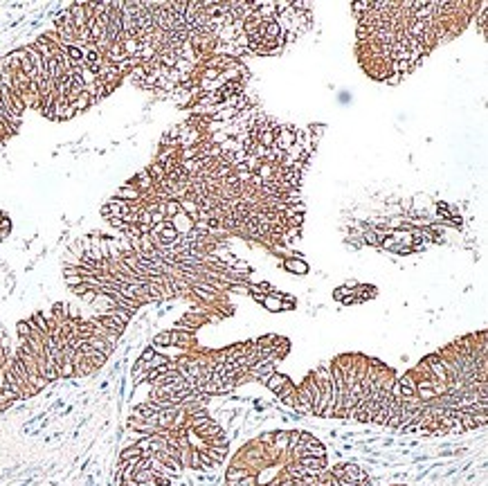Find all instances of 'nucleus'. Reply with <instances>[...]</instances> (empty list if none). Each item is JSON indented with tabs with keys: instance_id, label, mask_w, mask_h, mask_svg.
<instances>
[{
	"instance_id": "4be33fe9",
	"label": "nucleus",
	"mask_w": 488,
	"mask_h": 486,
	"mask_svg": "<svg viewBox=\"0 0 488 486\" xmlns=\"http://www.w3.org/2000/svg\"><path fill=\"white\" fill-rule=\"evenodd\" d=\"M164 347H171V340H169V331H162L153 338V349H164Z\"/></svg>"
},
{
	"instance_id": "6ab92c4d",
	"label": "nucleus",
	"mask_w": 488,
	"mask_h": 486,
	"mask_svg": "<svg viewBox=\"0 0 488 486\" xmlns=\"http://www.w3.org/2000/svg\"><path fill=\"white\" fill-rule=\"evenodd\" d=\"M351 9H353V14L360 18V16L369 14L374 7H371V0H358V2H351Z\"/></svg>"
},
{
	"instance_id": "9b49d317",
	"label": "nucleus",
	"mask_w": 488,
	"mask_h": 486,
	"mask_svg": "<svg viewBox=\"0 0 488 486\" xmlns=\"http://www.w3.org/2000/svg\"><path fill=\"white\" fill-rule=\"evenodd\" d=\"M288 380H290V378H288L286 374H279V371H274V374H270V376H268V380H266V387H268L272 394H277L279 389L283 387V385L288 383Z\"/></svg>"
},
{
	"instance_id": "cd10ccee",
	"label": "nucleus",
	"mask_w": 488,
	"mask_h": 486,
	"mask_svg": "<svg viewBox=\"0 0 488 486\" xmlns=\"http://www.w3.org/2000/svg\"><path fill=\"white\" fill-rule=\"evenodd\" d=\"M349 295H353V291L349 286H340V288L333 291V300H337V302H342L344 297H349Z\"/></svg>"
},
{
	"instance_id": "f257e3e1",
	"label": "nucleus",
	"mask_w": 488,
	"mask_h": 486,
	"mask_svg": "<svg viewBox=\"0 0 488 486\" xmlns=\"http://www.w3.org/2000/svg\"><path fill=\"white\" fill-rule=\"evenodd\" d=\"M295 140H297V131H295L293 126H277L274 128V144L272 146L286 151L288 146L295 144Z\"/></svg>"
},
{
	"instance_id": "7c9ffc66",
	"label": "nucleus",
	"mask_w": 488,
	"mask_h": 486,
	"mask_svg": "<svg viewBox=\"0 0 488 486\" xmlns=\"http://www.w3.org/2000/svg\"><path fill=\"white\" fill-rule=\"evenodd\" d=\"M7 408H11V405L7 403V401H5V396H2V394H0V412H5Z\"/></svg>"
},
{
	"instance_id": "b1692460",
	"label": "nucleus",
	"mask_w": 488,
	"mask_h": 486,
	"mask_svg": "<svg viewBox=\"0 0 488 486\" xmlns=\"http://www.w3.org/2000/svg\"><path fill=\"white\" fill-rule=\"evenodd\" d=\"M198 464H200L198 471H214V468H216V464L212 462V459L207 457V455H205L203 450H200V455H198Z\"/></svg>"
},
{
	"instance_id": "6e6552de",
	"label": "nucleus",
	"mask_w": 488,
	"mask_h": 486,
	"mask_svg": "<svg viewBox=\"0 0 488 486\" xmlns=\"http://www.w3.org/2000/svg\"><path fill=\"white\" fill-rule=\"evenodd\" d=\"M140 191L135 189L133 185H128V182H124L122 187H119L117 191H115V198H119V200H126V203H137L140 200Z\"/></svg>"
},
{
	"instance_id": "20e7f679",
	"label": "nucleus",
	"mask_w": 488,
	"mask_h": 486,
	"mask_svg": "<svg viewBox=\"0 0 488 486\" xmlns=\"http://www.w3.org/2000/svg\"><path fill=\"white\" fill-rule=\"evenodd\" d=\"M304 468H306L311 475H320V473L326 471V457H313V455H302L297 459Z\"/></svg>"
},
{
	"instance_id": "7ed1b4c3",
	"label": "nucleus",
	"mask_w": 488,
	"mask_h": 486,
	"mask_svg": "<svg viewBox=\"0 0 488 486\" xmlns=\"http://www.w3.org/2000/svg\"><path fill=\"white\" fill-rule=\"evenodd\" d=\"M225 430H223V425H220L216 419H210V421L205 423V425H200V428H196L194 430V437H198L200 441H207V439H212V437H218V434H223Z\"/></svg>"
},
{
	"instance_id": "473e14b6",
	"label": "nucleus",
	"mask_w": 488,
	"mask_h": 486,
	"mask_svg": "<svg viewBox=\"0 0 488 486\" xmlns=\"http://www.w3.org/2000/svg\"><path fill=\"white\" fill-rule=\"evenodd\" d=\"M0 221H2V214H0Z\"/></svg>"
},
{
	"instance_id": "dca6fc26",
	"label": "nucleus",
	"mask_w": 488,
	"mask_h": 486,
	"mask_svg": "<svg viewBox=\"0 0 488 486\" xmlns=\"http://www.w3.org/2000/svg\"><path fill=\"white\" fill-rule=\"evenodd\" d=\"M264 36L266 39H283V32H281V27H279L277 20H268V23H266Z\"/></svg>"
},
{
	"instance_id": "1a4fd4ad",
	"label": "nucleus",
	"mask_w": 488,
	"mask_h": 486,
	"mask_svg": "<svg viewBox=\"0 0 488 486\" xmlns=\"http://www.w3.org/2000/svg\"><path fill=\"white\" fill-rule=\"evenodd\" d=\"M220 97H232V95H243V81H223L218 86Z\"/></svg>"
},
{
	"instance_id": "39448f33",
	"label": "nucleus",
	"mask_w": 488,
	"mask_h": 486,
	"mask_svg": "<svg viewBox=\"0 0 488 486\" xmlns=\"http://www.w3.org/2000/svg\"><path fill=\"white\" fill-rule=\"evenodd\" d=\"M283 268L288 272H293V275H299V277L308 272V263L302 257H286L283 259Z\"/></svg>"
},
{
	"instance_id": "ddd939ff",
	"label": "nucleus",
	"mask_w": 488,
	"mask_h": 486,
	"mask_svg": "<svg viewBox=\"0 0 488 486\" xmlns=\"http://www.w3.org/2000/svg\"><path fill=\"white\" fill-rule=\"evenodd\" d=\"M459 421H461V425H464L466 432H468V430H477V428H484V425H486V423H482L477 417H473V414H466L464 410H461V419H459Z\"/></svg>"
},
{
	"instance_id": "393cba45",
	"label": "nucleus",
	"mask_w": 488,
	"mask_h": 486,
	"mask_svg": "<svg viewBox=\"0 0 488 486\" xmlns=\"http://www.w3.org/2000/svg\"><path fill=\"white\" fill-rule=\"evenodd\" d=\"M362 241L365 243H369V245H374V248H378L380 245V239H378V234L374 232V230H365V234H362Z\"/></svg>"
},
{
	"instance_id": "a878e982",
	"label": "nucleus",
	"mask_w": 488,
	"mask_h": 486,
	"mask_svg": "<svg viewBox=\"0 0 488 486\" xmlns=\"http://www.w3.org/2000/svg\"><path fill=\"white\" fill-rule=\"evenodd\" d=\"M227 486H259V482H257V475H248L241 482H229Z\"/></svg>"
},
{
	"instance_id": "f03ea898",
	"label": "nucleus",
	"mask_w": 488,
	"mask_h": 486,
	"mask_svg": "<svg viewBox=\"0 0 488 486\" xmlns=\"http://www.w3.org/2000/svg\"><path fill=\"white\" fill-rule=\"evenodd\" d=\"M342 468H344V480L353 482L356 486H365L367 482H369V475H367V471H362V468L358 466L356 462L342 464Z\"/></svg>"
},
{
	"instance_id": "c756f323",
	"label": "nucleus",
	"mask_w": 488,
	"mask_h": 486,
	"mask_svg": "<svg viewBox=\"0 0 488 486\" xmlns=\"http://www.w3.org/2000/svg\"><path fill=\"white\" fill-rule=\"evenodd\" d=\"M400 79H403V77H400V74H389V77H387V83H391V86H396V83H398L400 81Z\"/></svg>"
},
{
	"instance_id": "aec40b11",
	"label": "nucleus",
	"mask_w": 488,
	"mask_h": 486,
	"mask_svg": "<svg viewBox=\"0 0 488 486\" xmlns=\"http://www.w3.org/2000/svg\"><path fill=\"white\" fill-rule=\"evenodd\" d=\"M151 480H153V471H151V468L133 471V482H135V484H149Z\"/></svg>"
},
{
	"instance_id": "9d476101",
	"label": "nucleus",
	"mask_w": 488,
	"mask_h": 486,
	"mask_svg": "<svg viewBox=\"0 0 488 486\" xmlns=\"http://www.w3.org/2000/svg\"><path fill=\"white\" fill-rule=\"evenodd\" d=\"M281 297H283V293L272 291L270 295L264 297V308H268L270 313H279L281 311Z\"/></svg>"
},
{
	"instance_id": "2f4dec72",
	"label": "nucleus",
	"mask_w": 488,
	"mask_h": 486,
	"mask_svg": "<svg viewBox=\"0 0 488 486\" xmlns=\"http://www.w3.org/2000/svg\"><path fill=\"white\" fill-rule=\"evenodd\" d=\"M7 237H9V232H7V230H2V228H0V241H5Z\"/></svg>"
},
{
	"instance_id": "4468645a",
	"label": "nucleus",
	"mask_w": 488,
	"mask_h": 486,
	"mask_svg": "<svg viewBox=\"0 0 488 486\" xmlns=\"http://www.w3.org/2000/svg\"><path fill=\"white\" fill-rule=\"evenodd\" d=\"M149 176H151V180H153V185H160L162 180L166 178V171H164V167L160 165V162H153L151 167H149Z\"/></svg>"
},
{
	"instance_id": "0eeeda50",
	"label": "nucleus",
	"mask_w": 488,
	"mask_h": 486,
	"mask_svg": "<svg viewBox=\"0 0 488 486\" xmlns=\"http://www.w3.org/2000/svg\"><path fill=\"white\" fill-rule=\"evenodd\" d=\"M95 317H97V322H99V324H102L104 329H108V331H110V333H115V336H119V338L124 336V331H126V326H124L122 322L112 320V317H108V315H95Z\"/></svg>"
},
{
	"instance_id": "412c9836",
	"label": "nucleus",
	"mask_w": 488,
	"mask_h": 486,
	"mask_svg": "<svg viewBox=\"0 0 488 486\" xmlns=\"http://www.w3.org/2000/svg\"><path fill=\"white\" fill-rule=\"evenodd\" d=\"M16 331H18V338L20 340H27L32 333V324H30V317L27 320H20L18 324H16Z\"/></svg>"
},
{
	"instance_id": "a211bd4d",
	"label": "nucleus",
	"mask_w": 488,
	"mask_h": 486,
	"mask_svg": "<svg viewBox=\"0 0 488 486\" xmlns=\"http://www.w3.org/2000/svg\"><path fill=\"white\" fill-rule=\"evenodd\" d=\"M56 369H59V380L74 378V364H72V360H63V363H61Z\"/></svg>"
},
{
	"instance_id": "f3484780",
	"label": "nucleus",
	"mask_w": 488,
	"mask_h": 486,
	"mask_svg": "<svg viewBox=\"0 0 488 486\" xmlns=\"http://www.w3.org/2000/svg\"><path fill=\"white\" fill-rule=\"evenodd\" d=\"M162 212H164V219L171 221L176 214H180V203H178V200H173V198L164 200V205H162Z\"/></svg>"
},
{
	"instance_id": "f8f14e48",
	"label": "nucleus",
	"mask_w": 488,
	"mask_h": 486,
	"mask_svg": "<svg viewBox=\"0 0 488 486\" xmlns=\"http://www.w3.org/2000/svg\"><path fill=\"white\" fill-rule=\"evenodd\" d=\"M203 452H205V455L216 464V466L225 464V459H227V448H203Z\"/></svg>"
},
{
	"instance_id": "423d86ee",
	"label": "nucleus",
	"mask_w": 488,
	"mask_h": 486,
	"mask_svg": "<svg viewBox=\"0 0 488 486\" xmlns=\"http://www.w3.org/2000/svg\"><path fill=\"white\" fill-rule=\"evenodd\" d=\"M169 223H171V228L176 230L178 234H187V232H191V230H194V221H191L187 214H182V212L173 216Z\"/></svg>"
},
{
	"instance_id": "c85d7f7f",
	"label": "nucleus",
	"mask_w": 488,
	"mask_h": 486,
	"mask_svg": "<svg viewBox=\"0 0 488 486\" xmlns=\"http://www.w3.org/2000/svg\"><path fill=\"white\" fill-rule=\"evenodd\" d=\"M83 302H88V304H95V300H97V291H86L81 295Z\"/></svg>"
},
{
	"instance_id": "5701e85b",
	"label": "nucleus",
	"mask_w": 488,
	"mask_h": 486,
	"mask_svg": "<svg viewBox=\"0 0 488 486\" xmlns=\"http://www.w3.org/2000/svg\"><path fill=\"white\" fill-rule=\"evenodd\" d=\"M169 363V356H162V354H153V358L149 360L144 367H147V371L149 369H156V367H162V364H166Z\"/></svg>"
},
{
	"instance_id": "2eb2a0df",
	"label": "nucleus",
	"mask_w": 488,
	"mask_h": 486,
	"mask_svg": "<svg viewBox=\"0 0 488 486\" xmlns=\"http://www.w3.org/2000/svg\"><path fill=\"white\" fill-rule=\"evenodd\" d=\"M70 106H72V111H74V113H79V111H86V108H90V106H93V99H90V95L86 93V90H83V93L79 95V97L74 99V102L70 104Z\"/></svg>"
},
{
	"instance_id": "bb28decb",
	"label": "nucleus",
	"mask_w": 488,
	"mask_h": 486,
	"mask_svg": "<svg viewBox=\"0 0 488 486\" xmlns=\"http://www.w3.org/2000/svg\"><path fill=\"white\" fill-rule=\"evenodd\" d=\"M106 221H108V223H110L115 230H119V232H126V230H128V225L124 223V219H119V216H108Z\"/></svg>"
}]
</instances>
